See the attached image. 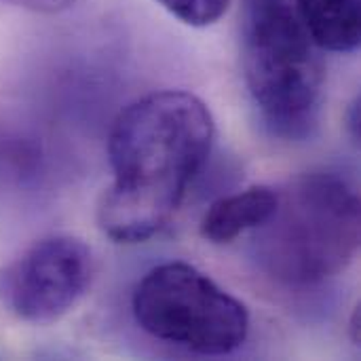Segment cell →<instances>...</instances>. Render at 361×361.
I'll list each match as a JSON object with an SVG mask.
<instances>
[{"label":"cell","mask_w":361,"mask_h":361,"mask_svg":"<svg viewBox=\"0 0 361 361\" xmlns=\"http://www.w3.org/2000/svg\"><path fill=\"white\" fill-rule=\"evenodd\" d=\"M4 2L34 11V13H59L74 4V0H4Z\"/></svg>","instance_id":"cell-9"},{"label":"cell","mask_w":361,"mask_h":361,"mask_svg":"<svg viewBox=\"0 0 361 361\" xmlns=\"http://www.w3.org/2000/svg\"><path fill=\"white\" fill-rule=\"evenodd\" d=\"M131 307L144 332L197 355H228L250 332L245 305L186 262H165L148 271Z\"/></svg>","instance_id":"cell-4"},{"label":"cell","mask_w":361,"mask_h":361,"mask_svg":"<svg viewBox=\"0 0 361 361\" xmlns=\"http://www.w3.org/2000/svg\"><path fill=\"white\" fill-rule=\"evenodd\" d=\"M91 279V247L72 235H51L0 271V305L21 322L53 324L85 298Z\"/></svg>","instance_id":"cell-5"},{"label":"cell","mask_w":361,"mask_h":361,"mask_svg":"<svg viewBox=\"0 0 361 361\" xmlns=\"http://www.w3.org/2000/svg\"><path fill=\"white\" fill-rule=\"evenodd\" d=\"M361 311L360 307L355 309L353 313V319H351V338H353V345H360L361 341Z\"/></svg>","instance_id":"cell-11"},{"label":"cell","mask_w":361,"mask_h":361,"mask_svg":"<svg viewBox=\"0 0 361 361\" xmlns=\"http://www.w3.org/2000/svg\"><path fill=\"white\" fill-rule=\"evenodd\" d=\"M347 125H349V131H351V135L357 140L360 137V121H361V108H360V97L351 104V108H349V116H347Z\"/></svg>","instance_id":"cell-10"},{"label":"cell","mask_w":361,"mask_h":361,"mask_svg":"<svg viewBox=\"0 0 361 361\" xmlns=\"http://www.w3.org/2000/svg\"><path fill=\"white\" fill-rule=\"evenodd\" d=\"M360 197L336 173H305L277 190L273 214L254 228L260 267L292 286L343 273L360 250Z\"/></svg>","instance_id":"cell-2"},{"label":"cell","mask_w":361,"mask_h":361,"mask_svg":"<svg viewBox=\"0 0 361 361\" xmlns=\"http://www.w3.org/2000/svg\"><path fill=\"white\" fill-rule=\"evenodd\" d=\"M319 51L290 0H245L243 80L275 135L298 140L317 125L326 85Z\"/></svg>","instance_id":"cell-3"},{"label":"cell","mask_w":361,"mask_h":361,"mask_svg":"<svg viewBox=\"0 0 361 361\" xmlns=\"http://www.w3.org/2000/svg\"><path fill=\"white\" fill-rule=\"evenodd\" d=\"M167 13L190 27H207L224 17L233 0H157Z\"/></svg>","instance_id":"cell-8"},{"label":"cell","mask_w":361,"mask_h":361,"mask_svg":"<svg viewBox=\"0 0 361 361\" xmlns=\"http://www.w3.org/2000/svg\"><path fill=\"white\" fill-rule=\"evenodd\" d=\"M277 188L258 184L235 195L220 197L201 220V235L209 243L224 245L247 231L258 228L275 209Z\"/></svg>","instance_id":"cell-6"},{"label":"cell","mask_w":361,"mask_h":361,"mask_svg":"<svg viewBox=\"0 0 361 361\" xmlns=\"http://www.w3.org/2000/svg\"><path fill=\"white\" fill-rule=\"evenodd\" d=\"M296 13L322 51L353 53L361 42V0H296Z\"/></svg>","instance_id":"cell-7"},{"label":"cell","mask_w":361,"mask_h":361,"mask_svg":"<svg viewBox=\"0 0 361 361\" xmlns=\"http://www.w3.org/2000/svg\"><path fill=\"white\" fill-rule=\"evenodd\" d=\"M214 116L188 91H157L118 112L110 129L112 184L97 224L116 243H142L176 216L214 144Z\"/></svg>","instance_id":"cell-1"}]
</instances>
